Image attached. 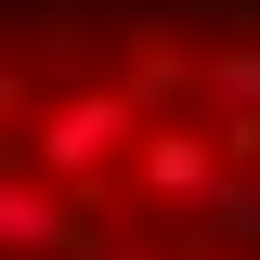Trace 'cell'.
Masks as SVG:
<instances>
[{"label":"cell","instance_id":"1","mask_svg":"<svg viewBox=\"0 0 260 260\" xmlns=\"http://www.w3.org/2000/svg\"><path fill=\"white\" fill-rule=\"evenodd\" d=\"M143 117H156V104L130 91V78H65V91H39V117L13 130V143H26V169H39V182H65L78 208H104V182H130Z\"/></svg>","mask_w":260,"mask_h":260},{"label":"cell","instance_id":"2","mask_svg":"<svg viewBox=\"0 0 260 260\" xmlns=\"http://www.w3.org/2000/svg\"><path fill=\"white\" fill-rule=\"evenodd\" d=\"M221 169H234L221 117H182V104H156V117H143V143H130V195L156 208V234H169V247H182V234H195V208L221 195Z\"/></svg>","mask_w":260,"mask_h":260},{"label":"cell","instance_id":"3","mask_svg":"<svg viewBox=\"0 0 260 260\" xmlns=\"http://www.w3.org/2000/svg\"><path fill=\"white\" fill-rule=\"evenodd\" d=\"M0 260H78V195L39 182L26 156L0 169Z\"/></svg>","mask_w":260,"mask_h":260},{"label":"cell","instance_id":"4","mask_svg":"<svg viewBox=\"0 0 260 260\" xmlns=\"http://www.w3.org/2000/svg\"><path fill=\"white\" fill-rule=\"evenodd\" d=\"M182 247H234V260H260V169H221V195L195 208Z\"/></svg>","mask_w":260,"mask_h":260},{"label":"cell","instance_id":"5","mask_svg":"<svg viewBox=\"0 0 260 260\" xmlns=\"http://www.w3.org/2000/svg\"><path fill=\"white\" fill-rule=\"evenodd\" d=\"M26 117H39V91H26V65H13V39H0V143H13Z\"/></svg>","mask_w":260,"mask_h":260},{"label":"cell","instance_id":"6","mask_svg":"<svg viewBox=\"0 0 260 260\" xmlns=\"http://www.w3.org/2000/svg\"><path fill=\"white\" fill-rule=\"evenodd\" d=\"M78 260H169V234H78Z\"/></svg>","mask_w":260,"mask_h":260},{"label":"cell","instance_id":"7","mask_svg":"<svg viewBox=\"0 0 260 260\" xmlns=\"http://www.w3.org/2000/svg\"><path fill=\"white\" fill-rule=\"evenodd\" d=\"M169 260H234V247H169Z\"/></svg>","mask_w":260,"mask_h":260}]
</instances>
